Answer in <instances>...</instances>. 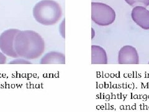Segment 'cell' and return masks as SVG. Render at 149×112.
Segmentation results:
<instances>
[{"label":"cell","instance_id":"cell-4","mask_svg":"<svg viewBox=\"0 0 149 112\" xmlns=\"http://www.w3.org/2000/svg\"><path fill=\"white\" fill-rule=\"evenodd\" d=\"M19 32V29H9L0 36V49L4 54L13 58H19L14 47L15 37Z\"/></svg>","mask_w":149,"mask_h":112},{"label":"cell","instance_id":"cell-12","mask_svg":"<svg viewBox=\"0 0 149 112\" xmlns=\"http://www.w3.org/2000/svg\"><path fill=\"white\" fill-rule=\"evenodd\" d=\"M6 62V57L3 52H0V64H4Z\"/></svg>","mask_w":149,"mask_h":112},{"label":"cell","instance_id":"cell-13","mask_svg":"<svg viewBox=\"0 0 149 112\" xmlns=\"http://www.w3.org/2000/svg\"><path fill=\"white\" fill-rule=\"evenodd\" d=\"M95 35V32L94 31V29H93L92 28V39L93 38V37H94Z\"/></svg>","mask_w":149,"mask_h":112},{"label":"cell","instance_id":"cell-7","mask_svg":"<svg viewBox=\"0 0 149 112\" xmlns=\"http://www.w3.org/2000/svg\"><path fill=\"white\" fill-rule=\"evenodd\" d=\"M91 64H108V55H107L106 50L102 47L96 45H93L91 46Z\"/></svg>","mask_w":149,"mask_h":112},{"label":"cell","instance_id":"cell-1","mask_svg":"<svg viewBox=\"0 0 149 112\" xmlns=\"http://www.w3.org/2000/svg\"><path fill=\"white\" fill-rule=\"evenodd\" d=\"M14 47L19 57L26 60L39 58L45 50L44 39L33 31H19L16 34Z\"/></svg>","mask_w":149,"mask_h":112},{"label":"cell","instance_id":"cell-5","mask_svg":"<svg viewBox=\"0 0 149 112\" xmlns=\"http://www.w3.org/2000/svg\"><path fill=\"white\" fill-rule=\"evenodd\" d=\"M119 64H138L139 56L137 49L132 46H124L121 48L118 54Z\"/></svg>","mask_w":149,"mask_h":112},{"label":"cell","instance_id":"cell-8","mask_svg":"<svg viewBox=\"0 0 149 112\" xmlns=\"http://www.w3.org/2000/svg\"><path fill=\"white\" fill-rule=\"evenodd\" d=\"M42 64H65V56L63 54L58 52H50L46 54L40 60Z\"/></svg>","mask_w":149,"mask_h":112},{"label":"cell","instance_id":"cell-6","mask_svg":"<svg viewBox=\"0 0 149 112\" xmlns=\"http://www.w3.org/2000/svg\"><path fill=\"white\" fill-rule=\"evenodd\" d=\"M131 16L134 22L142 29H149V11L146 7L142 6L134 7Z\"/></svg>","mask_w":149,"mask_h":112},{"label":"cell","instance_id":"cell-2","mask_svg":"<svg viewBox=\"0 0 149 112\" xmlns=\"http://www.w3.org/2000/svg\"><path fill=\"white\" fill-rule=\"evenodd\" d=\"M33 16L36 21L44 26H52L60 21L62 10L60 4L54 0H42L33 8Z\"/></svg>","mask_w":149,"mask_h":112},{"label":"cell","instance_id":"cell-3","mask_svg":"<svg viewBox=\"0 0 149 112\" xmlns=\"http://www.w3.org/2000/svg\"><path fill=\"white\" fill-rule=\"evenodd\" d=\"M91 19L96 24L101 26L111 25L116 20V13L111 6L104 3H91Z\"/></svg>","mask_w":149,"mask_h":112},{"label":"cell","instance_id":"cell-14","mask_svg":"<svg viewBox=\"0 0 149 112\" xmlns=\"http://www.w3.org/2000/svg\"><path fill=\"white\" fill-rule=\"evenodd\" d=\"M148 64H149V62H148Z\"/></svg>","mask_w":149,"mask_h":112},{"label":"cell","instance_id":"cell-11","mask_svg":"<svg viewBox=\"0 0 149 112\" xmlns=\"http://www.w3.org/2000/svg\"><path fill=\"white\" fill-rule=\"evenodd\" d=\"M59 29L60 34L62 35L63 38H65V20H63V22L61 23V25L60 26Z\"/></svg>","mask_w":149,"mask_h":112},{"label":"cell","instance_id":"cell-9","mask_svg":"<svg viewBox=\"0 0 149 112\" xmlns=\"http://www.w3.org/2000/svg\"><path fill=\"white\" fill-rule=\"evenodd\" d=\"M125 1L132 7L139 6L147 7L149 6V0H125Z\"/></svg>","mask_w":149,"mask_h":112},{"label":"cell","instance_id":"cell-10","mask_svg":"<svg viewBox=\"0 0 149 112\" xmlns=\"http://www.w3.org/2000/svg\"><path fill=\"white\" fill-rule=\"evenodd\" d=\"M9 64H32L30 61H28V60L24 59L23 58H21V59H19L17 58V59L16 60H13L12 61H11L9 62Z\"/></svg>","mask_w":149,"mask_h":112}]
</instances>
